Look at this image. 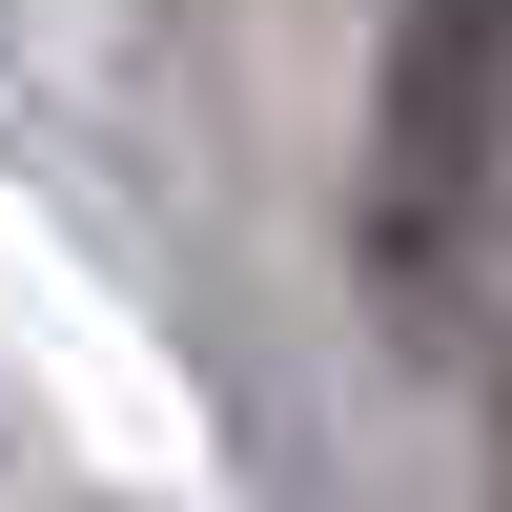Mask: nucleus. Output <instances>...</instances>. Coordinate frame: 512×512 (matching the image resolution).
Returning <instances> with one entry per match:
<instances>
[{"mask_svg":"<svg viewBox=\"0 0 512 512\" xmlns=\"http://www.w3.org/2000/svg\"><path fill=\"white\" fill-rule=\"evenodd\" d=\"M492 226H512V0H390V62H369V185H349L369 308L431 349V328L492 287Z\"/></svg>","mask_w":512,"mask_h":512,"instance_id":"obj_1","label":"nucleus"}]
</instances>
